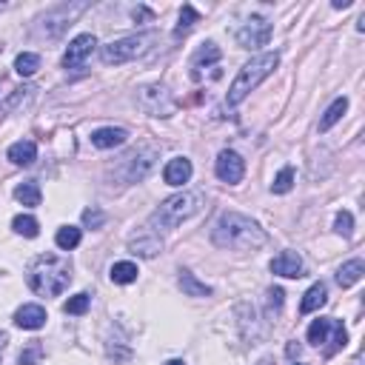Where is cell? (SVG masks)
Here are the masks:
<instances>
[{"instance_id":"1","label":"cell","mask_w":365,"mask_h":365,"mask_svg":"<svg viewBox=\"0 0 365 365\" xmlns=\"http://www.w3.org/2000/svg\"><path fill=\"white\" fill-rule=\"evenodd\" d=\"M266 231L260 229V223L237 214V212H225L217 217L214 229H212V242L217 249H229V251H254L266 242Z\"/></svg>"},{"instance_id":"2","label":"cell","mask_w":365,"mask_h":365,"mask_svg":"<svg viewBox=\"0 0 365 365\" xmlns=\"http://www.w3.org/2000/svg\"><path fill=\"white\" fill-rule=\"evenodd\" d=\"M26 283L38 297H60L72 283V266H68L66 257L43 254L32 263Z\"/></svg>"},{"instance_id":"3","label":"cell","mask_w":365,"mask_h":365,"mask_svg":"<svg viewBox=\"0 0 365 365\" xmlns=\"http://www.w3.org/2000/svg\"><path fill=\"white\" fill-rule=\"evenodd\" d=\"M200 208H203V194H200V191H180V194H171L168 200H163L158 208H154L146 229L158 231V234L160 231H171V229H177L183 220L194 217Z\"/></svg>"},{"instance_id":"4","label":"cell","mask_w":365,"mask_h":365,"mask_svg":"<svg viewBox=\"0 0 365 365\" xmlns=\"http://www.w3.org/2000/svg\"><path fill=\"white\" fill-rule=\"evenodd\" d=\"M280 66V55L277 51H266V55H257L251 58L246 66L240 68V75L234 77L231 89H229V97H225V103L229 106H240L242 100H246L260 83H263L268 75H274V68Z\"/></svg>"},{"instance_id":"5","label":"cell","mask_w":365,"mask_h":365,"mask_svg":"<svg viewBox=\"0 0 365 365\" xmlns=\"http://www.w3.org/2000/svg\"><path fill=\"white\" fill-rule=\"evenodd\" d=\"M154 40H158V34H154V32L129 34V38H120V40H112V43L103 46L100 58H103L106 66H123V63H131L137 58H143Z\"/></svg>"},{"instance_id":"6","label":"cell","mask_w":365,"mask_h":365,"mask_svg":"<svg viewBox=\"0 0 365 365\" xmlns=\"http://www.w3.org/2000/svg\"><path fill=\"white\" fill-rule=\"evenodd\" d=\"M154 160H158V146H140L129 151L126 158H120L112 171L120 177V186H131L146 180V175L154 168Z\"/></svg>"},{"instance_id":"7","label":"cell","mask_w":365,"mask_h":365,"mask_svg":"<svg viewBox=\"0 0 365 365\" xmlns=\"http://www.w3.org/2000/svg\"><path fill=\"white\" fill-rule=\"evenodd\" d=\"M308 342L311 345H325V357L337 354L340 349H345V342H349V331H345V325L340 320H331V317H320L308 325Z\"/></svg>"},{"instance_id":"8","label":"cell","mask_w":365,"mask_h":365,"mask_svg":"<svg viewBox=\"0 0 365 365\" xmlns=\"http://www.w3.org/2000/svg\"><path fill=\"white\" fill-rule=\"evenodd\" d=\"M140 109L151 117H171L177 103L163 86H146V89H140Z\"/></svg>"},{"instance_id":"9","label":"cell","mask_w":365,"mask_h":365,"mask_svg":"<svg viewBox=\"0 0 365 365\" xmlns=\"http://www.w3.org/2000/svg\"><path fill=\"white\" fill-rule=\"evenodd\" d=\"M271 40V23L266 21V17H249L246 23H242L237 29V46L240 49H260V46H266Z\"/></svg>"},{"instance_id":"10","label":"cell","mask_w":365,"mask_h":365,"mask_svg":"<svg viewBox=\"0 0 365 365\" xmlns=\"http://www.w3.org/2000/svg\"><path fill=\"white\" fill-rule=\"evenodd\" d=\"M95 49H97L95 34H77V38L68 43L66 55H63V68H68V72H80V68L86 66V60L95 55Z\"/></svg>"},{"instance_id":"11","label":"cell","mask_w":365,"mask_h":365,"mask_svg":"<svg viewBox=\"0 0 365 365\" xmlns=\"http://www.w3.org/2000/svg\"><path fill=\"white\" fill-rule=\"evenodd\" d=\"M214 175H217L223 183L237 186V183L242 180V175H246V160H242L237 151L223 149V151L217 154V160H214Z\"/></svg>"},{"instance_id":"12","label":"cell","mask_w":365,"mask_h":365,"mask_svg":"<svg viewBox=\"0 0 365 365\" xmlns=\"http://www.w3.org/2000/svg\"><path fill=\"white\" fill-rule=\"evenodd\" d=\"M89 6L86 3H72V6H58V9H51V12H46V17H43V32L49 34V38H58V34L66 29V26H72V21L80 14V12H86Z\"/></svg>"},{"instance_id":"13","label":"cell","mask_w":365,"mask_h":365,"mask_svg":"<svg viewBox=\"0 0 365 365\" xmlns=\"http://www.w3.org/2000/svg\"><path fill=\"white\" fill-rule=\"evenodd\" d=\"M129 251L143 257V260H151V257H158L163 251V237L158 231H151V229H143V231L129 237Z\"/></svg>"},{"instance_id":"14","label":"cell","mask_w":365,"mask_h":365,"mask_svg":"<svg viewBox=\"0 0 365 365\" xmlns=\"http://www.w3.org/2000/svg\"><path fill=\"white\" fill-rule=\"evenodd\" d=\"M271 274L297 280V277H303V257L297 251H280L271 260Z\"/></svg>"},{"instance_id":"15","label":"cell","mask_w":365,"mask_h":365,"mask_svg":"<svg viewBox=\"0 0 365 365\" xmlns=\"http://www.w3.org/2000/svg\"><path fill=\"white\" fill-rule=\"evenodd\" d=\"M14 325L26 328V331H38V328L46 325V308L38 303H26L14 311Z\"/></svg>"},{"instance_id":"16","label":"cell","mask_w":365,"mask_h":365,"mask_svg":"<svg viewBox=\"0 0 365 365\" xmlns=\"http://www.w3.org/2000/svg\"><path fill=\"white\" fill-rule=\"evenodd\" d=\"M191 171H194V168H191L188 158H171L166 163V168H163V180L168 186H186L191 180Z\"/></svg>"},{"instance_id":"17","label":"cell","mask_w":365,"mask_h":365,"mask_svg":"<svg viewBox=\"0 0 365 365\" xmlns=\"http://www.w3.org/2000/svg\"><path fill=\"white\" fill-rule=\"evenodd\" d=\"M129 140V131L126 129H114V126H106V129H97L92 131V146L97 149H117Z\"/></svg>"},{"instance_id":"18","label":"cell","mask_w":365,"mask_h":365,"mask_svg":"<svg viewBox=\"0 0 365 365\" xmlns=\"http://www.w3.org/2000/svg\"><path fill=\"white\" fill-rule=\"evenodd\" d=\"M220 58H223V51H220V46L217 43H203L197 51H194V58H191V68H194V75H200V68L205 66H217L220 63Z\"/></svg>"},{"instance_id":"19","label":"cell","mask_w":365,"mask_h":365,"mask_svg":"<svg viewBox=\"0 0 365 365\" xmlns=\"http://www.w3.org/2000/svg\"><path fill=\"white\" fill-rule=\"evenodd\" d=\"M362 274H365V263L362 260H349V263H342L340 271H337V283L340 288H351L362 280Z\"/></svg>"},{"instance_id":"20","label":"cell","mask_w":365,"mask_h":365,"mask_svg":"<svg viewBox=\"0 0 365 365\" xmlns=\"http://www.w3.org/2000/svg\"><path fill=\"white\" fill-rule=\"evenodd\" d=\"M325 303H328V288H325V283H314V286L305 291V297L300 303V314H311V311L323 308Z\"/></svg>"},{"instance_id":"21","label":"cell","mask_w":365,"mask_h":365,"mask_svg":"<svg viewBox=\"0 0 365 365\" xmlns=\"http://www.w3.org/2000/svg\"><path fill=\"white\" fill-rule=\"evenodd\" d=\"M9 160L14 166H32L34 160H38V146H34L32 140H17L9 149Z\"/></svg>"},{"instance_id":"22","label":"cell","mask_w":365,"mask_h":365,"mask_svg":"<svg viewBox=\"0 0 365 365\" xmlns=\"http://www.w3.org/2000/svg\"><path fill=\"white\" fill-rule=\"evenodd\" d=\"M177 283H180V288H183V294L186 297H208L212 294V286H205V283H200L194 274L191 271H180V277H177Z\"/></svg>"},{"instance_id":"23","label":"cell","mask_w":365,"mask_h":365,"mask_svg":"<svg viewBox=\"0 0 365 365\" xmlns=\"http://www.w3.org/2000/svg\"><path fill=\"white\" fill-rule=\"evenodd\" d=\"M14 200L23 203V205H29V208H34V205H40L43 191H40V186L34 183V180H26V183H21V186L14 188Z\"/></svg>"},{"instance_id":"24","label":"cell","mask_w":365,"mask_h":365,"mask_svg":"<svg viewBox=\"0 0 365 365\" xmlns=\"http://www.w3.org/2000/svg\"><path fill=\"white\" fill-rule=\"evenodd\" d=\"M345 112H349V97H337V100L331 103V106L325 109V114L320 117V131H328L334 123H340Z\"/></svg>"},{"instance_id":"25","label":"cell","mask_w":365,"mask_h":365,"mask_svg":"<svg viewBox=\"0 0 365 365\" xmlns=\"http://www.w3.org/2000/svg\"><path fill=\"white\" fill-rule=\"evenodd\" d=\"M137 266L134 263H129V260H123V263H114L112 266V271H109V277H112V283H117V286H129V283H134L137 280Z\"/></svg>"},{"instance_id":"26","label":"cell","mask_w":365,"mask_h":365,"mask_svg":"<svg viewBox=\"0 0 365 365\" xmlns=\"http://www.w3.org/2000/svg\"><path fill=\"white\" fill-rule=\"evenodd\" d=\"M80 240H83V231L75 229V225H63V229H58V234H55L58 249H63V251L77 249V246H80Z\"/></svg>"},{"instance_id":"27","label":"cell","mask_w":365,"mask_h":365,"mask_svg":"<svg viewBox=\"0 0 365 365\" xmlns=\"http://www.w3.org/2000/svg\"><path fill=\"white\" fill-rule=\"evenodd\" d=\"M40 68V58L34 55V51H21L17 55V60H14V72L21 75V77H32L34 72Z\"/></svg>"},{"instance_id":"28","label":"cell","mask_w":365,"mask_h":365,"mask_svg":"<svg viewBox=\"0 0 365 365\" xmlns=\"http://www.w3.org/2000/svg\"><path fill=\"white\" fill-rule=\"evenodd\" d=\"M12 229H14V234L38 237V234H40V223L34 220V217H29V214H17V217L12 220Z\"/></svg>"},{"instance_id":"29","label":"cell","mask_w":365,"mask_h":365,"mask_svg":"<svg viewBox=\"0 0 365 365\" xmlns=\"http://www.w3.org/2000/svg\"><path fill=\"white\" fill-rule=\"evenodd\" d=\"M89 308H92V297H89V294H75V297H68V300L63 303V311H66V314H75V317L86 314Z\"/></svg>"},{"instance_id":"30","label":"cell","mask_w":365,"mask_h":365,"mask_svg":"<svg viewBox=\"0 0 365 365\" xmlns=\"http://www.w3.org/2000/svg\"><path fill=\"white\" fill-rule=\"evenodd\" d=\"M200 21V14H197V9L194 6H183V12H180V23H177V29H175V38H183V34H188L191 32V26H194Z\"/></svg>"},{"instance_id":"31","label":"cell","mask_w":365,"mask_h":365,"mask_svg":"<svg viewBox=\"0 0 365 365\" xmlns=\"http://www.w3.org/2000/svg\"><path fill=\"white\" fill-rule=\"evenodd\" d=\"M34 92H38L34 86H21V89H14V95L3 103V112H14L17 106H23V103H29V100L34 97Z\"/></svg>"},{"instance_id":"32","label":"cell","mask_w":365,"mask_h":365,"mask_svg":"<svg viewBox=\"0 0 365 365\" xmlns=\"http://www.w3.org/2000/svg\"><path fill=\"white\" fill-rule=\"evenodd\" d=\"M294 188V168L291 166H286L280 175L274 177V183H271V191L274 194H288V191Z\"/></svg>"},{"instance_id":"33","label":"cell","mask_w":365,"mask_h":365,"mask_svg":"<svg viewBox=\"0 0 365 365\" xmlns=\"http://www.w3.org/2000/svg\"><path fill=\"white\" fill-rule=\"evenodd\" d=\"M334 231L342 234L345 240L354 234V217H351V212H340V214L334 217Z\"/></svg>"},{"instance_id":"34","label":"cell","mask_w":365,"mask_h":365,"mask_svg":"<svg viewBox=\"0 0 365 365\" xmlns=\"http://www.w3.org/2000/svg\"><path fill=\"white\" fill-rule=\"evenodd\" d=\"M103 223H106V214H103L100 208H86V212H83V225H86V229H103Z\"/></svg>"},{"instance_id":"35","label":"cell","mask_w":365,"mask_h":365,"mask_svg":"<svg viewBox=\"0 0 365 365\" xmlns=\"http://www.w3.org/2000/svg\"><path fill=\"white\" fill-rule=\"evenodd\" d=\"M40 357H43L40 342H32L26 351H21V365H40Z\"/></svg>"},{"instance_id":"36","label":"cell","mask_w":365,"mask_h":365,"mask_svg":"<svg viewBox=\"0 0 365 365\" xmlns=\"http://www.w3.org/2000/svg\"><path fill=\"white\" fill-rule=\"evenodd\" d=\"M283 297H286V291L283 288H268V311H280L283 308Z\"/></svg>"},{"instance_id":"37","label":"cell","mask_w":365,"mask_h":365,"mask_svg":"<svg viewBox=\"0 0 365 365\" xmlns=\"http://www.w3.org/2000/svg\"><path fill=\"white\" fill-rule=\"evenodd\" d=\"M351 3H349V0H342V3H340V0H334V9H349Z\"/></svg>"},{"instance_id":"38","label":"cell","mask_w":365,"mask_h":365,"mask_svg":"<svg viewBox=\"0 0 365 365\" xmlns=\"http://www.w3.org/2000/svg\"><path fill=\"white\" fill-rule=\"evenodd\" d=\"M6 342H9V337H6L3 331H0V351H3V345H6Z\"/></svg>"},{"instance_id":"39","label":"cell","mask_w":365,"mask_h":365,"mask_svg":"<svg viewBox=\"0 0 365 365\" xmlns=\"http://www.w3.org/2000/svg\"><path fill=\"white\" fill-rule=\"evenodd\" d=\"M166 365H186L183 360H171V362H166Z\"/></svg>"},{"instance_id":"40","label":"cell","mask_w":365,"mask_h":365,"mask_svg":"<svg viewBox=\"0 0 365 365\" xmlns=\"http://www.w3.org/2000/svg\"><path fill=\"white\" fill-rule=\"evenodd\" d=\"M297 365H305V362H297Z\"/></svg>"}]
</instances>
